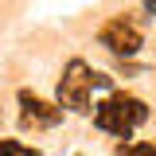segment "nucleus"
<instances>
[{"instance_id":"1","label":"nucleus","mask_w":156,"mask_h":156,"mask_svg":"<svg viewBox=\"0 0 156 156\" xmlns=\"http://www.w3.org/2000/svg\"><path fill=\"white\" fill-rule=\"evenodd\" d=\"M148 121V105L133 94H113L105 98V101H98L94 105V125L101 133H113V136H133L136 125H144Z\"/></svg>"},{"instance_id":"2","label":"nucleus","mask_w":156,"mask_h":156,"mask_svg":"<svg viewBox=\"0 0 156 156\" xmlns=\"http://www.w3.org/2000/svg\"><path fill=\"white\" fill-rule=\"evenodd\" d=\"M94 74L82 58H70L66 70L58 78V109H74V113H90V86H94Z\"/></svg>"},{"instance_id":"3","label":"nucleus","mask_w":156,"mask_h":156,"mask_svg":"<svg viewBox=\"0 0 156 156\" xmlns=\"http://www.w3.org/2000/svg\"><path fill=\"white\" fill-rule=\"evenodd\" d=\"M98 43L109 47L113 55H136L140 51V31H136L133 23H125V20H109L98 31Z\"/></svg>"},{"instance_id":"4","label":"nucleus","mask_w":156,"mask_h":156,"mask_svg":"<svg viewBox=\"0 0 156 156\" xmlns=\"http://www.w3.org/2000/svg\"><path fill=\"white\" fill-rule=\"evenodd\" d=\"M20 105H23V125H35V129H55L58 121H62V109L51 105V101H43L39 94L31 90H20Z\"/></svg>"},{"instance_id":"5","label":"nucleus","mask_w":156,"mask_h":156,"mask_svg":"<svg viewBox=\"0 0 156 156\" xmlns=\"http://www.w3.org/2000/svg\"><path fill=\"white\" fill-rule=\"evenodd\" d=\"M0 156H39V148H27L20 140H0Z\"/></svg>"},{"instance_id":"6","label":"nucleus","mask_w":156,"mask_h":156,"mask_svg":"<svg viewBox=\"0 0 156 156\" xmlns=\"http://www.w3.org/2000/svg\"><path fill=\"white\" fill-rule=\"evenodd\" d=\"M117 156H156V148L152 144H121Z\"/></svg>"},{"instance_id":"7","label":"nucleus","mask_w":156,"mask_h":156,"mask_svg":"<svg viewBox=\"0 0 156 156\" xmlns=\"http://www.w3.org/2000/svg\"><path fill=\"white\" fill-rule=\"evenodd\" d=\"M144 12H152V16H156V0H148V4H144Z\"/></svg>"}]
</instances>
